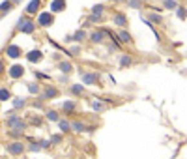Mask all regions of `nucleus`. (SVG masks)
Returning a JSON list of instances; mask_svg holds the SVG:
<instances>
[{
  "label": "nucleus",
  "instance_id": "11",
  "mask_svg": "<svg viewBox=\"0 0 187 159\" xmlns=\"http://www.w3.org/2000/svg\"><path fill=\"white\" fill-rule=\"evenodd\" d=\"M71 69H73V66H71L69 62H62V64H60V71H62V73H71Z\"/></svg>",
  "mask_w": 187,
  "mask_h": 159
},
{
  "label": "nucleus",
  "instance_id": "7",
  "mask_svg": "<svg viewBox=\"0 0 187 159\" xmlns=\"http://www.w3.org/2000/svg\"><path fill=\"white\" fill-rule=\"evenodd\" d=\"M26 60L32 62V64H34V62H39V60H41V51H30V52L26 54Z\"/></svg>",
  "mask_w": 187,
  "mask_h": 159
},
{
  "label": "nucleus",
  "instance_id": "21",
  "mask_svg": "<svg viewBox=\"0 0 187 159\" xmlns=\"http://www.w3.org/2000/svg\"><path fill=\"white\" fill-rule=\"evenodd\" d=\"M120 37H122V41H124V43H129V41H131V36H129L127 32H124V30L120 32Z\"/></svg>",
  "mask_w": 187,
  "mask_h": 159
},
{
  "label": "nucleus",
  "instance_id": "28",
  "mask_svg": "<svg viewBox=\"0 0 187 159\" xmlns=\"http://www.w3.org/2000/svg\"><path fill=\"white\" fill-rule=\"evenodd\" d=\"M9 7H11L9 2H4V4H2V11H9Z\"/></svg>",
  "mask_w": 187,
  "mask_h": 159
},
{
  "label": "nucleus",
  "instance_id": "8",
  "mask_svg": "<svg viewBox=\"0 0 187 159\" xmlns=\"http://www.w3.org/2000/svg\"><path fill=\"white\" fill-rule=\"evenodd\" d=\"M81 79L84 84H96L97 82V77L96 75H90V73H81Z\"/></svg>",
  "mask_w": 187,
  "mask_h": 159
},
{
  "label": "nucleus",
  "instance_id": "5",
  "mask_svg": "<svg viewBox=\"0 0 187 159\" xmlns=\"http://www.w3.org/2000/svg\"><path fill=\"white\" fill-rule=\"evenodd\" d=\"M6 54H7L9 58H17V56H21V49H19L17 45H9V47L6 49Z\"/></svg>",
  "mask_w": 187,
  "mask_h": 159
},
{
  "label": "nucleus",
  "instance_id": "17",
  "mask_svg": "<svg viewBox=\"0 0 187 159\" xmlns=\"http://www.w3.org/2000/svg\"><path fill=\"white\" fill-rule=\"evenodd\" d=\"M92 107H94L96 111H99V112H101V111H105V105H103L101 101H97V99H94V101H92Z\"/></svg>",
  "mask_w": 187,
  "mask_h": 159
},
{
  "label": "nucleus",
  "instance_id": "12",
  "mask_svg": "<svg viewBox=\"0 0 187 159\" xmlns=\"http://www.w3.org/2000/svg\"><path fill=\"white\" fill-rule=\"evenodd\" d=\"M58 124H60V129H62L64 133H67V131H71V129H73V127H71V124H69V122H66V120H60Z\"/></svg>",
  "mask_w": 187,
  "mask_h": 159
},
{
  "label": "nucleus",
  "instance_id": "10",
  "mask_svg": "<svg viewBox=\"0 0 187 159\" xmlns=\"http://www.w3.org/2000/svg\"><path fill=\"white\" fill-rule=\"evenodd\" d=\"M71 127H73V131H77V133H82V131L86 129V126H84L82 122H73Z\"/></svg>",
  "mask_w": 187,
  "mask_h": 159
},
{
  "label": "nucleus",
  "instance_id": "18",
  "mask_svg": "<svg viewBox=\"0 0 187 159\" xmlns=\"http://www.w3.org/2000/svg\"><path fill=\"white\" fill-rule=\"evenodd\" d=\"M92 41H96V43L103 41V32H94L92 34Z\"/></svg>",
  "mask_w": 187,
  "mask_h": 159
},
{
  "label": "nucleus",
  "instance_id": "9",
  "mask_svg": "<svg viewBox=\"0 0 187 159\" xmlns=\"http://www.w3.org/2000/svg\"><path fill=\"white\" fill-rule=\"evenodd\" d=\"M39 4H41L39 0H32V2L26 6V11H28V13H36V11H37V7H39Z\"/></svg>",
  "mask_w": 187,
  "mask_h": 159
},
{
  "label": "nucleus",
  "instance_id": "16",
  "mask_svg": "<svg viewBox=\"0 0 187 159\" xmlns=\"http://www.w3.org/2000/svg\"><path fill=\"white\" fill-rule=\"evenodd\" d=\"M47 120H51V122H60V118H58V112H54V111H49V112H47Z\"/></svg>",
  "mask_w": 187,
  "mask_h": 159
},
{
  "label": "nucleus",
  "instance_id": "14",
  "mask_svg": "<svg viewBox=\"0 0 187 159\" xmlns=\"http://www.w3.org/2000/svg\"><path fill=\"white\" fill-rule=\"evenodd\" d=\"M56 94H58V92H56V88H52V86H51V88H47V90H45V96H43V97H45V99H51V97H54Z\"/></svg>",
  "mask_w": 187,
  "mask_h": 159
},
{
  "label": "nucleus",
  "instance_id": "22",
  "mask_svg": "<svg viewBox=\"0 0 187 159\" xmlns=\"http://www.w3.org/2000/svg\"><path fill=\"white\" fill-rule=\"evenodd\" d=\"M84 37H86V34H84V32H82V30H81V32H77V34H75V36H73V39H75V41H82V39H84Z\"/></svg>",
  "mask_w": 187,
  "mask_h": 159
},
{
  "label": "nucleus",
  "instance_id": "23",
  "mask_svg": "<svg viewBox=\"0 0 187 159\" xmlns=\"http://www.w3.org/2000/svg\"><path fill=\"white\" fill-rule=\"evenodd\" d=\"M0 97H2V101H7V99H9V92H7L6 88H2V90H0Z\"/></svg>",
  "mask_w": 187,
  "mask_h": 159
},
{
  "label": "nucleus",
  "instance_id": "6",
  "mask_svg": "<svg viewBox=\"0 0 187 159\" xmlns=\"http://www.w3.org/2000/svg\"><path fill=\"white\" fill-rule=\"evenodd\" d=\"M66 7V0H52L51 2V13L52 11H62Z\"/></svg>",
  "mask_w": 187,
  "mask_h": 159
},
{
  "label": "nucleus",
  "instance_id": "26",
  "mask_svg": "<svg viewBox=\"0 0 187 159\" xmlns=\"http://www.w3.org/2000/svg\"><path fill=\"white\" fill-rule=\"evenodd\" d=\"M120 64H122V66H129V64H131V58H129V56H122Z\"/></svg>",
  "mask_w": 187,
  "mask_h": 159
},
{
  "label": "nucleus",
  "instance_id": "15",
  "mask_svg": "<svg viewBox=\"0 0 187 159\" xmlns=\"http://www.w3.org/2000/svg\"><path fill=\"white\" fill-rule=\"evenodd\" d=\"M112 21H114L116 24H120V26H124V24L127 22V19H125L124 15H114V19H112Z\"/></svg>",
  "mask_w": 187,
  "mask_h": 159
},
{
  "label": "nucleus",
  "instance_id": "2",
  "mask_svg": "<svg viewBox=\"0 0 187 159\" xmlns=\"http://www.w3.org/2000/svg\"><path fill=\"white\" fill-rule=\"evenodd\" d=\"M22 73H24V67H22V66H11V67L7 69V75H9L11 79H19V77H22Z\"/></svg>",
  "mask_w": 187,
  "mask_h": 159
},
{
  "label": "nucleus",
  "instance_id": "25",
  "mask_svg": "<svg viewBox=\"0 0 187 159\" xmlns=\"http://www.w3.org/2000/svg\"><path fill=\"white\" fill-rule=\"evenodd\" d=\"M165 6H167V7H169V9H174V7H178V6H176V2H174V0H167V2H165Z\"/></svg>",
  "mask_w": 187,
  "mask_h": 159
},
{
  "label": "nucleus",
  "instance_id": "3",
  "mask_svg": "<svg viewBox=\"0 0 187 159\" xmlns=\"http://www.w3.org/2000/svg\"><path fill=\"white\" fill-rule=\"evenodd\" d=\"M22 150H24V144H22V142H11V144H7V152L13 154V156L22 154Z\"/></svg>",
  "mask_w": 187,
  "mask_h": 159
},
{
  "label": "nucleus",
  "instance_id": "4",
  "mask_svg": "<svg viewBox=\"0 0 187 159\" xmlns=\"http://www.w3.org/2000/svg\"><path fill=\"white\" fill-rule=\"evenodd\" d=\"M34 28H36V26H34L32 21H22V19H21V22H19V30H21V32L30 34V32H34Z\"/></svg>",
  "mask_w": 187,
  "mask_h": 159
},
{
  "label": "nucleus",
  "instance_id": "1",
  "mask_svg": "<svg viewBox=\"0 0 187 159\" xmlns=\"http://www.w3.org/2000/svg\"><path fill=\"white\" fill-rule=\"evenodd\" d=\"M37 24H41V26H49V24H52V13H47V11L39 13V17H37Z\"/></svg>",
  "mask_w": 187,
  "mask_h": 159
},
{
  "label": "nucleus",
  "instance_id": "27",
  "mask_svg": "<svg viewBox=\"0 0 187 159\" xmlns=\"http://www.w3.org/2000/svg\"><path fill=\"white\" fill-rule=\"evenodd\" d=\"M51 142H62V137H60V135H52V137H51Z\"/></svg>",
  "mask_w": 187,
  "mask_h": 159
},
{
  "label": "nucleus",
  "instance_id": "13",
  "mask_svg": "<svg viewBox=\"0 0 187 159\" xmlns=\"http://www.w3.org/2000/svg\"><path fill=\"white\" fill-rule=\"evenodd\" d=\"M71 92H73L75 96H82L84 88H82V84H73V86H71Z\"/></svg>",
  "mask_w": 187,
  "mask_h": 159
},
{
  "label": "nucleus",
  "instance_id": "20",
  "mask_svg": "<svg viewBox=\"0 0 187 159\" xmlns=\"http://www.w3.org/2000/svg\"><path fill=\"white\" fill-rule=\"evenodd\" d=\"M24 103H26V101H24V99H21V97L13 99V107H15V109H21V107H24Z\"/></svg>",
  "mask_w": 187,
  "mask_h": 159
},
{
  "label": "nucleus",
  "instance_id": "24",
  "mask_svg": "<svg viewBox=\"0 0 187 159\" xmlns=\"http://www.w3.org/2000/svg\"><path fill=\"white\" fill-rule=\"evenodd\" d=\"M75 109V103L73 101H66L64 103V111H73Z\"/></svg>",
  "mask_w": 187,
  "mask_h": 159
},
{
  "label": "nucleus",
  "instance_id": "19",
  "mask_svg": "<svg viewBox=\"0 0 187 159\" xmlns=\"http://www.w3.org/2000/svg\"><path fill=\"white\" fill-rule=\"evenodd\" d=\"M28 92H30V94H39V84L30 82V84H28Z\"/></svg>",
  "mask_w": 187,
  "mask_h": 159
}]
</instances>
